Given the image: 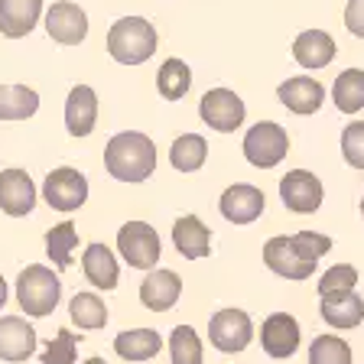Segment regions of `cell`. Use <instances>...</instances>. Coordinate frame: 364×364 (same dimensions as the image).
I'll return each mask as SVG.
<instances>
[{"label": "cell", "mask_w": 364, "mask_h": 364, "mask_svg": "<svg viewBox=\"0 0 364 364\" xmlns=\"http://www.w3.org/2000/svg\"><path fill=\"white\" fill-rule=\"evenodd\" d=\"M328 250H332V237L318 235V231L280 235L264 244V264L283 280H309Z\"/></svg>", "instance_id": "cell-1"}, {"label": "cell", "mask_w": 364, "mask_h": 364, "mask_svg": "<svg viewBox=\"0 0 364 364\" xmlns=\"http://www.w3.org/2000/svg\"><path fill=\"white\" fill-rule=\"evenodd\" d=\"M105 169L117 182H146L156 169V144L140 130L114 134L105 146Z\"/></svg>", "instance_id": "cell-2"}, {"label": "cell", "mask_w": 364, "mask_h": 364, "mask_svg": "<svg viewBox=\"0 0 364 364\" xmlns=\"http://www.w3.org/2000/svg\"><path fill=\"white\" fill-rule=\"evenodd\" d=\"M159 46L156 26L144 16H121L107 30V53L114 62L121 65H144L146 59H153Z\"/></svg>", "instance_id": "cell-3"}, {"label": "cell", "mask_w": 364, "mask_h": 364, "mask_svg": "<svg viewBox=\"0 0 364 364\" xmlns=\"http://www.w3.org/2000/svg\"><path fill=\"white\" fill-rule=\"evenodd\" d=\"M59 299H62V280L49 267L30 264L26 270H20V277H16V303H20V309L26 316L33 318L53 316Z\"/></svg>", "instance_id": "cell-4"}, {"label": "cell", "mask_w": 364, "mask_h": 364, "mask_svg": "<svg viewBox=\"0 0 364 364\" xmlns=\"http://www.w3.org/2000/svg\"><path fill=\"white\" fill-rule=\"evenodd\" d=\"M159 250H163V244H159V235L153 225H146V221L121 225V231H117V254H121V260H127V267H134V270H156Z\"/></svg>", "instance_id": "cell-5"}, {"label": "cell", "mask_w": 364, "mask_h": 364, "mask_svg": "<svg viewBox=\"0 0 364 364\" xmlns=\"http://www.w3.org/2000/svg\"><path fill=\"white\" fill-rule=\"evenodd\" d=\"M289 153V134L277 121H257L244 134V156L250 166L273 169Z\"/></svg>", "instance_id": "cell-6"}, {"label": "cell", "mask_w": 364, "mask_h": 364, "mask_svg": "<svg viewBox=\"0 0 364 364\" xmlns=\"http://www.w3.org/2000/svg\"><path fill=\"white\" fill-rule=\"evenodd\" d=\"M208 341L221 355H241L254 341V322L244 309H221L208 322Z\"/></svg>", "instance_id": "cell-7"}, {"label": "cell", "mask_w": 364, "mask_h": 364, "mask_svg": "<svg viewBox=\"0 0 364 364\" xmlns=\"http://www.w3.org/2000/svg\"><path fill=\"white\" fill-rule=\"evenodd\" d=\"M198 117L218 134H235L247 117V105L231 88H212L198 101Z\"/></svg>", "instance_id": "cell-8"}, {"label": "cell", "mask_w": 364, "mask_h": 364, "mask_svg": "<svg viewBox=\"0 0 364 364\" xmlns=\"http://www.w3.org/2000/svg\"><path fill=\"white\" fill-rule=\"evenodd\" d=\"M43 198L55 212H78L88 202V179H85V173H78L72 166H59L46 176Z\"/></svg>", "instance_id": "cell-9"}, {"label": "cell", "mask_w": 364, "mask_h": 364, "mask_svg": "<svg viewBox=\"0 0 364 364\" xmlns=\"http://www.w3.org/2000/svg\"><path fill=\"white\" fill-rule=\"evenodd\" d=\"M280 198L289 212L296 215H316L322 208V198H326V189L318 182L316 173L309 169H289L280 179Z\"/></svg>", "instance_id": "cell-10"}, {"label": "cell", "mask_w": 364, "mask_h": 364, "mask_svg": "<svg viewBox=\"0 0 364 364\" xmlns=\"http://www.w3.org/2000/svg\"><path fill=\"white\" fill-rule=\"evenodd\" d=\"M299 341H303V332H299V322H296L289 312H270L260 326V348L270 358L283 361V358H293L299 351Z\"/></svg>", "instance_id": "cell-11"}, {"label": "cell", "mask_w": 364, "mask_h": 364, "mask_svg": "<svg viewBox=\"0 0 364 364\" xmlns=\"http://www.w3.org/2000/svg\"><path fill=\"white\" fill-rule=\"evenodd\" d=\"M46 33L59 46H78L88 36V14L72 0H59L46 10Z\"/></svg>", "instance_id": "cell-12"}, {"label": "cell", "mask_w": 364, "mask_h": 364, "mask_svg": "<svg viewBox=\"0 0 364 364\" xmlns=\"http://www.w3.org/2000/svg\"><path fill=\"white\" fill-rule=\"evenodd\" d=\"M218 208L231 225H250V221H257L267 208V198L257 186H247V182H235V186H228L218 198Z\"/></svg>", "instance_id": "cell-13"}, {"label": "cell", "mask_w": 364, "mask_h": 364, "mask_svg": "<svg viewBox=\"0 0 364 364\" xmlns=\"http://www.w3.org/2000/svg\"><path fill=\"white\" fill-rule=\"evenodd\" d=\"M0 208L10 218H26L36 208V182L26 169H4L0 173Z\"/></svg>", "instance_id": "cell-14"}, {"label": "cell", "mask_w": 364, "mask_h": 364, "mask_svg": "<svg viewBox=\"0 0 364 364\" xmlns=\"http://www.w3.org/2000/svg\"><path fill=\"white\" fill-rule=\"evenodd\" d=\"M36 328L23 316H0V361H26L36 351Z\"/></svg>", "instance_id": "cell-15"}, {"label": "cell", "mask_w": 364, "mask_h": 364, "mask_svg": "<svg viewBox=\"0 0 364 364\" xmlns=\"http://www.w3.org/2000/svg\"><path fill=\"white\" fill-rule=\"evenodd\" d=\"M318 316L326 318V326L348 332V328H358L364 322V299L358 296V289L318 296Z\"/></svg>", "instance_id": "cell-16"}, {"label": "cell", "mask_w": 364, "mask_h": 364, "mask_svg": "<svg viewBox=\"0 0 364 364\" xmlns=\"http://www.w3.org/2000/svg\"><path fill=\"white\" fill-rule=\"evenodd\" d=\"M182 296V280L176 270H150L140 283V303L150 312H169Z\"/></svg>", "instance_id": "cell-17"}, {"label": "cell", "mask_w": 364, "mask_h": 364, "mask_svg": "<svg viewBox=\"0 0 364 364\" xmlns=\"http://www.w3.org/2000/svg\"><path fill=\"white\" fill-rule=\"evenodd\" d=\"M277 98L293 114H316L318 107L326 105V88L309 75H296V78H287L277 88Z\"/></svg>", "instance_id": "cell-18"}, {"label": "cell", "mask_w": 364, "mask_h": 364, "mask_svg": "<svg viewBox=\"0 0 364 364\" xmlns=\"http://www.w3.org/2000/svg\"><path fill=\"white\" fill-rule=\"evenodd\" d=\"M98 121V95L91 85H75L65 98V127L72 136H88Z\"/></svg>", "instance_id": "cell-19"}, {"label": "cell", "mask_w": 364, "mask_h": 364, "mask_svg": "<svg viewBox=\"0 0 364 364\" xmlns=\"http://www.w3.org/2000/svg\"><path fill=\"white\" fill-rule=\"evenodd\" d=\"M82 270H85V280L95 289H101V293L114 289L117 280H121V264H117V257H114V250L107 244H88L85 247Z\"/></svg>", "instance_id": "cell-20"}, {"label": "cell", "mask_w": 364, "mask_h": 364, "mask_svg": "<svg viewBox=\"0 0 364 364\" xmlns=\"http://www.w3.org/2000/svg\"><path fill=\"white\" fill-rule=\"evenodd\" d=\"M43 16V0H0V33L7 39L30 36Z\"/></svg>", "instance_id": "cell-21"}, {"label": "cell", "mask_w": 364, "mask_h": 364, "mask_svg": "<svg viewBox=\"0 0 364 364\" xmlns=\"http://www.w3.org/2000/svg\"><path fill=\"white\" fill-rule=\"evenodd\" d=\"M173 244L182 257L202 260L212 254V231L205 228V221L198 215H182L173 225Z\"/></svg>", "instance_id": "cell-22"}, {"label": "cell", "mask_w": 364, "mask_h": 364, "mask_svg": "<svg viewBox=\"0 0 364 364\" xmlns=\"http://www.w3.org/2000/svg\"><path fill=\"white\" fill-rule=\"evenodd\" d=\"M114 351L117 358L136 364V361H153L163 351V335L156 328H127L114 338Z\"/></svg>", "instance_id": "cell-23"}, {"label": "cell", "mask_w": 364, "mask_h": 364, "mask_svg": "<svg viewBox=\"0 0 364 364\" xmlns=\"http://www.w3.org/2000/svg\"><path fill=\"white\" fill-rule=\"evenodd\" d=\"M293 59L303 68H326L335 59V39L326 30H306L293 43Z\"/></svg>", "instance_id": "cell-24"}, {"label": "cell", "mask_w": 364, "mask_h": 364, "mask_svg": "<svg viewBox=\"0 0 364 364\" xmlns=\"http://www.w3.org/2000/svg\"><path fill=\"white\" fill-rule=\"evenodd\" d=\"M39 111V95L26 85H0V121H26Z\"/></svg>", "instance_id": "cell-25"}, {"label": "cell", "mask_w": 364, "mask_h": 364, "mask_svg": "<svg viewBox=\"0 0 364 364\" xmlns=\"http://www.w3.org/2000/svg\"><path fill=\"white\" fill-rule=\"evenodd\" d=\"M68 316L82 332H98L107 326V306L98 293H75L68 299Z\"/></svg>", "instance_id": "cell-26"}, {"label": "cell", "mask_w": 364, "mask_h": 364, "mask_svg": "<svg viewBox=\"0 0 364 364\" xmlns=\"http://www.w3.org/2000/svg\"><path fill=\"white\" fill-rule=\"evenodd\" d=\"M205 159H208V144L198 134H182L169 146V163L179 173H198L205 166Z\"/></svg>", "instance_id": "cell-27"}, {"label": "cell", "mask_w": 364, "mask_h": 364, "mask_svg": "<svg viewBox=\"0 0 364 364\" xmlns=\"http://www.w3.org/2000/svg\"><path fill=\"white\" fill-rule=\"evenodd\" d=\"M332 101L341 114H358L364 107V68H345L332 85Z\"/></svg>", "instance_id": "cell-28"}, {"label": "cell", "mask_w": 364, "mask_h": 364, "mask_svg": "<svg viewBox=\"0 0 364 364\" xmlns=\"http://www.w3.org/2000/svg\"><path fill=\"white\" fill-rule=\"evenodd\" d=\"M156 88L166 101H179L192 88V68L182 59H166L156 72Z\"/></svg>", "instance_id": "cell-29"}, {"label": "cell", "mask_w": 364, "mask_h": 364, "mask_svg": "<svg viewBox=\"0 0 364 364\" xmlns=\"http://www.w3.org/2000/svg\"><path fill=\"white\" fill-rule=\"evenodd\" d=\"M75 247H78V228L72 221H62V225H53L46 231V254L59 270L72 267V250Z\"/></svg>", "instance_id": "cell-30"}, {"label": "cell", "mask_w": 364, "mask_h": 364, "mask_svg": "<svg viewBox=\"0 0 364 364\" xmlns=\"http://www.w3.org/2000/svg\"><path fill=\"white\" fill-rule=\"evenodd\" d=\"M169 358L173 364H202V338L192 326H176L169 332Z\"/></svg>", "instance_id": "cell-31"}, {"label": "cell", "mask_w": 364, "mask_h": 364, "mask_svg": "<svg viewBox=\"0 0 364 364\" xmlns=\"http://www.w3.org/2000/svg\"><path fill=\"white\" fill-rule=\"evenodd\" d=\"M309 364H351V345L338 335H318L309 345Z\"/></svg>", "instance_id": "cell-32"}, {"label": "cell", "mask_w": 364, "mask_h": 364, "mask_svg": "<svg viewBox=\"0 0 364 364\" xmlns=\"http://www.w3.org/2000/svg\"><path fill=\"white\" fill-rule=\"evenodd\" d=\"M358 287V270L351 264H335L318 277V296H332V293H348Z\"/></svg>", "instance_id": "cell-33"}, {"label": "cell", "mask_w": 364, "mask_h": 364, "mask_svg": "<svg viewBox=\"0 0 364 364\" xmlns=\"http://www.w3.org/2000/svg\"><path fill=\"white\" fill-rule=\"evenodd\" d=\"M75 358H78V338L68 328H59L55 338L46 345L43 364H75Z\"/></svg>", "instance_id": "cell-34"}, {"label": "cell", "mask_w": 364, "mask_h": 364, "mask_svg": "<svg viewBox=\"0 0 364 364\" xmlns=\"http://www.w3.org/2000/svg\"><path fill=\"white\" fill-rule=\"evenodd\" d=\"M341 153L351 169H364V121H351L341 130Z\"/></svg>", "instance_id": "cell-35"}, {"label": "cell", "mask_w": 364, "mask_h": 364, "mask_svg": "<svg viewBox=\"0 0 364 364\" xmlns=\"http://www.w3.org/2000/svg\"><path fill=\"white\" fill-rule=\"evenodd\" d=\"M345 26H348L351 36L364 39V0H348V7H345Z\"/></svg>", "instance_id": "cell-36"}, {"label": "cell", "mask_w": 364, "mask_h": 364, "mask_svg": "<svg viewBox=\"0 0 364 364\" xmlns=\"http://www.w3.org/2000/svg\"><path fill=\"white\" fill-rule=\"evenodd\" d=\"M7 296H10V289H7V280L0 277V309H4V303H7Z\"/></svg>", "instance_id": "cell-37"}, {"label": "cell", "mask_w": 364, "mask_h": 364, "mask_svg": "<svg viewBox=\"0 0 364 364\" xmlns=\"http://www.w3.org/2000/svg\"><path fill=\"white\" fill-rule=\"evenodd\" d=\"M82 364H107V361H105V358L95 355V358H88V361H82Z\"/></svg>", "instance_id": "cell-38"}, {"label": "cell", "mask_w": 364, "mask_h": 364, "mask_svg": "<svg viewBox=\"0 0 364 364\" xmlns=\"http://www.w3.org/2000/svg\"><path fill=\"white\" fill-rule=\"evenodd\" d=\"M361 215H364V198H361Z\"/></svg>", "instance_id": "cell-39"}]
</instances>
